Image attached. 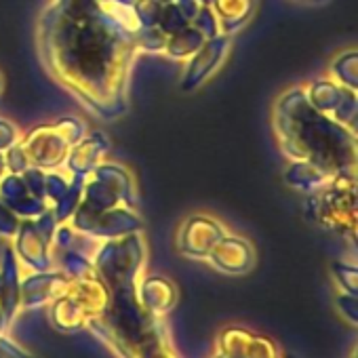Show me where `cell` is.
Wrapping results in <instances>:
<instances>
[{"label":"cell","mask_w":358,"mask_h":358,"mask_svg":"<svg viewBox=\"0 0 358 358\" xmlns=\"http://www.w3.org/2000/svg\"><path fill=\"white\" fill-rule=\"evenodd\" d=\"M135 36L99 0H53L38 24V57L89 112L116 120L129 110Z\"/></svg>","instance_id":"6da1fadb"},{"label":"cell","mask_w":358,"mask_h":358,"mask_svg":"<svg viewBox=\"0 0 358 358\" xmlns=\"http://www.w3.org/2000/svg\"><path fill=\"white\" fill-rule=\"evenodd\" d=\"M274 133L289 160H308L331 177H356V131L316 110L303 87L289 89L276 99Z\"/></svg>","instance_id":"7a4b0ae2"},{"label":"cell","mask_w":358,"mask_h":358,"mask_svg":"<svg viewBox=\"0 0 358 358\" xmlns=\"http://www.w3.org/2000/svg\"><path fill=\"white\" fill-rule=\"evenodd\" d=\"M306 213L312 222L341 236H356V177L339 175L314 194H308Z\"/></svg>","instance_id":"3957f363"},{"label":"cell","mask_w":358,"mask_h":358,"mask_svg":"<svg viewBox=\"0 0 358 358\" xmlns=\"http://www.w3.org/2000/svg\"><path fill=\"white\" fill-rule=\"evenodd\" d=\"M85 133L87 127L83 120L74 116H64L55 122H47L30 129L20 139V143L34 166L43 171H55L66 162L70 148L76 141H80Z\"/></svg>","instance_id":"277c9868"},{"label":"cell","mask_w":358,"mask_h":358,"mask_svg":"<svg viewBox=\"0 0 358 358\" xmlns=\"http://www.w3.org/2000/svg\"><path fill=\"white\" fill-rule=\"evenodd\" d=\"M70 220L74 230L97 238H118L141 230V217L135 213V209L124 205L108 211H93L80 203Z\"/></svg>","instance_id":"5b68a950"},{"label":"cell","mask_w":358,"mask_h":358,"mask_svg":"<svg viewBox=\"0 0 358 358\" xmlns=\"http://www.w3.org/2000/svg\"><path fill=\"white\" fill-rule=\"evenodd\" d=\"M303 91H306L308 101L316 110L333 116L337 122L356 131L358 97L354 89H348L331 78H318V80H312L308 87H303Z\"/></svg>","instance_id":"8992f818"},{"label":"cell","mask_w":358,"mask_h":358,"mask_svg":"<svg viewBox=\"0 0 358 358\" xmlns=\"http://www.w3.org/2000/svg\"><path fill=\"white\" fill-rule=\"evenodd\" d=\"M232 47V36L230 34H217L213 38H207L205 45L188 59V68L184 70L182 76V87L184 93L196 91L211 74H215V70L226 62L228 53Z\"/></svg>","instance_id":"52a82bcc"},{"label":"cell","mask_w":358,"mask_h":358,"mask_svg":"<svg viewBox=\"0 0 358 358\" xmlns=\"http://www.w3.org/2000/svg\"><path fill=\"white\" fill-rule=\"evenodd\" d=\"M226 236L224 226L209 215H190L179 230V251L188 257H209L213 247Z\"/></svg>","instance_id":"ba28073f"},{"label":"cell","mask_w":358,"mask_h":358,"mask_svg":"<svg viewBox=\"0 0 358 358\" xmlns=\"http://www.w3.org/2000/svg\"><path fill=\"white\" fill-rule=\"evenodd\" d=\"M0 201L22 220H34L49 209V203L36 199L24 184L22 175L15 173H5L0 177Z\"/></svg>","instance_id":"9c48e42d"},{"label":"cell","mask_w":358,"mask_h":358,"mask_svg":"<svg viewBox=\"0 0 358 358\" xmlns=\"http://www.w3.org/2000/svg\"><path fill=\"white\" fill-rule=\"evenodd\" d=\"M108 152H110L108 137L101 131H91V133H85L83 139L70 148L64 164L70 171V175L89 177L93 173V169L106 158Z\"/></svg>","instance_id":"30bf717a"},{"label":"cell","mask_w":358,"mask_h":358,"mask_svg":"<svg viewBox=\"0 0 358 358\" xmlns=\"http://www.w3.org/2000/svg\"><path fill=\"white\" fill-rule=\"evenodd\" d=\"M49 245H51V238H47L38 230L34 220H22L20 222V228L15 232V247H17L20 257L26 264H30L36 270H47L51 264Z\"/></svg>","instance_id":"8fae6325"},{"label":"cell","mask_w":358,"mask_h":358,"mask_svg":"<svg viewBox=\"0 0 358 358\" xmlns=\"http://www.w3.org/2000/svg\"><path fill=\"white\" fill-rule=\"evenodd\" d=\"M211 262L224 272H247L253 266V249L241 236H224L209 253Z\"/></svg>","instance_id":"7c38bea8"},{"label":"cell","mask_w":358,"mask_h":358,"mask_svg":"<svg viewBox=\"0 0 358 358\" xmlns=\"http://www.w3.org/2000/svg\"><path fill=\"white\" fill-rule=\"evenodd\" d=\"M91 177H95V179H99V182L108 184V186L116 192V196L120 199V203H122L124 207L135 209V207L139 205V196H137V188H135V179H133V175H131L122 164L101 160V162L93 169Z\"/></svg>","instance_id":"4fadbf2b"},{"label":"cell","mask_w":358,"mask_h":358,"mask_svg":"<svg viewBox=\"0 0 358 358\" xmlns=\"http://www.w3.org/2000/svg\"><path fill=\"white\" fill-rule=\"evenodd\" d=\"M259 7V0H213L211 9L215 13L222 34L234 36L243 30Z\"/></svg>","instance_id":"5bb4252c"},{"label":"cell","mask_w":358,"mask_h":358,"mask_svg":"<svg viewBox=\"0 0 358 358\" xmlns=\"http://www.w3.org/2000/svg\"><path fill=\"white\" fill-rule=\"evenodd\" d=\"M331 179H333L331 175H327L322 169H318L308 160H291L285 169V182L303 194H314L327 188L331 184Z\"/></svg>","instance_id":"9a60e30c"},{"label":"cell","mask_w":358,"mask_h":358,"mask_svg":"<svg viewBox=\"0 0 358 358\" xmlns=\"http://www.w3.org/2000/svg\"><path fill=\"white\" fill-rule=\"evenodd\" d=\"M205 36L190 24L186 26L182 32H177L173 36L166 38V47L164 53L173 59H190L203 45H205Z\"/></svg>","instance_id":"2e32d148"},{"label":"cell","mask_w":358,"mask_h":358,"mask_svg":"<svg viewBox=\"0 0 358 358\" xmlns=\"http://www.w3.org/2000/svg\"><path fill=\"white\" fill-rule=\"evenodd\" d=\"M83 205H87L89 209L93 211H108V209H114V207H120V199L116 196V192L99 182V179L95 177H87V182H85V188H83Z\"/></svg>","instance_id":"e0dca14e"},{"label":"cell","mask_w":358,"mask_h":358,"mask_svg":"<svg viewBox=\"0 0 358 358\" xmlns=\"http://www.w3.org/2000/svg\"><path fill=\"white\" fill-rule=\"evenodd\" d=\"M85 182H87V177H83V175H70L68 190L64 192V196L57 203H53V209H51L55 220H57V224L68 222L72 217V213L76 211V207L80 205Z\"/></svg>","instance_id":"ac0fdd59"},{"label":"cell","mask_w":358,"mask_h":358,"mask_svg":"<svg viewBox=\"0 0 358 358\" xmlns=\"http://www.w3.org/2000/svg\"><path fill=\"white\" fill-rule=\"evenodd\" d=\"M331 74L335 83L358 91V53L354 49L339 53L331 64Z\"/></svg>","instance_id":"d6986e66"},{"label":"cell","mask_w":358,"mask_h":358,"mask_svg":"<svg viewBox=\"0 0 358 358\" xmlns=\"http://www.w3.org/2000/svg\"><path fill=\"white\" fill-rule=\"evenodd\" d=\"M166 34L154 26V28H139L135 32V45H137V51L141 53H164V47H166Z\"/></svg>","instance_id":"ffe728a7"},{"label":"cell","mask_w":358,"mask_h":358,"mask_svg":"<svg viewBox=\"0 0 358 358\" xmlns=\"http://www.w3.org/2000/svg\"><path fill=\"white\" fill-rule=\"evenodd\" d=\"M162 7L158 0H135L133 3V11L135 17L139 22V28H154L160 22L162 15Z\"/></svg>","instance_id":"44dd1931"},{"label":"cell","mask_w":358,"mask_h":358,"mask_svg":"<svg viewBox=\"0 0 358 358\" xmlns=\"http://www.w3.org/2000/svg\"><path fill=\"white\" fill-rule=\"evenodd\" d=\"M186 26H190V22L182 15V11H179V9L175 7V3L162 7V15H160L158 28H160L166 36H173V34H177V32H182Z\"/></svg>","instance_id":"7402d4cb"},{"label":"cell","mask_w":358,"mask_h":358,"mask_svg":"<svg viewBox=\"0 0 358 358\" xmlns=\"http://www.w3.org/2000/svg\"><path fill=\"white\" fill-rule=\"evenodd\" d=\"M68 184H70V179L64 175V173H59L57 169L55 171H47V175H45V196H47V203H57L62 196H64V192L68 190Z\"/></svg>","instance_id":"603a6c76"},{"label":"cell","mask_w":358,"mask_h":358,"mask_svg":"<svg viewBox=\"0 0 358 358\" xmlns=\"http://www.w3.org/2000/svg\"><path fill=\"white\" fill-rule=\"evenodd\" d=\"M5 162H7V173H15V175H22L28 166H32V162L20 141L13 143L9 150H5Z\"/></svg>","instance_id":"cb8c5ba5"},{"label":"cell","mask_w":358,"mask_h":358,"mask_svg":"<svg viewBox=\"0 0 358 358\" xmlns=\"http://www.w3.org/2000/svg\"><path fill=\"white\" fill-rule=\"evenodd\" d=\"M192 26H194L205 38H213V36L220 34V26H217L215 13H213L211 7H205V5L201 7V11H199V15L194 17Z\"/></svg>","instance_id":"d4e9b609"},{"label":"cell","mask_w":358,"mask_h":358,"mask_svg":"<svg viewBox=\"0 0 358 358\" xmlns=\"http://www.w3.org/2000/svg\"><path fill=\"white\" fill-rule=\"evenodd\" d=\"M45 175H47V171H43V169H38V166H28L24 173H22V179H24V184L28 186V190L36 196V199H41V201H47V196H45Z\"/></svg>","instance_id":"484cf974"},{"label":"cell","mask_w":358,"mask_h":358,"mask_svg":"<svg viewBox=\"0 0 358 358\" xmlns=\"http://www.w3.org/2000/svg\"><path fill=\"white\" fill-rule=\"evenodd\" d=\"M20 222H22V217L15 215L3 201H0V236H5V238L15 236Z\"/></svg>","instance_id":"4316f807"},{"label":"cell","mask_w":358,"mask_h":358,"mask_svg":"<svg viewBox=\"0 0 358 358\" xmlns=\"http://www.w3.org/2000/svg\"><path fill=\"white\" fill-rule=\"evenodd\" d=\"M22 137H20V131L13 122L5 120V118H0V152H5L9 150L13 143H17Z\"/></svg>","instance_id":"83f0119b"},{"label":"cell","mask_w":358,"mask_h":358,"mask_svg":"<svg viewBox=\"0 0 358 358\" xmlns=\"http://www.w3.org/2000/svg\"><path fill=\"white\" fill-rule=\"evenodd\" d=\"M175 7L182 11V15L192 24L194 22V17L199 15V11H201V3L199 0H175Z\"/></svg>","instance_id":"f1b7e54d"},{"label":"cell","mask_w":358,"mask_h":358,"mask_svg":"<svg viewBox=\"0 0 358 358\" xmlns=\"http://www.w3.org/2000/svg\"><path fill=\"white\" fill-rule=\"evenodd\" d=\"M53 238H55V245H57V247L68 249L70 245H74V228H70V226H59V228H55Z\"/></svg>","instance_id":"f546056e"},{"label":"cell","mask_w":358,"mask_h":358,"mask_svg":"<svg viewBox=\"0 0 358 358\" xmlns=\"http://www.w3.org/2000/svg\"><path fill=\"white\" fill-rule=\"evenodd\" d=\"M99 3H106V5H120V7H133L135 0H99Z\"/></svg>","instance_id":"4dcf8cb0"},{"label":"cell","mask_w":358,"mask_h":358,"mask_svg":"<svg viewBox=\"0 0 358 358\" xmlns=\"http://www.w3.org/2000/svg\"><path fill=\"white\" fill-rule=\"evenodd\" d=\"M7 173V162H5V152H0V177Z\"/></svg>","instance_id":"1f68e13d"},{"label":"cell","mask_w":358,"mask_h":358,"mask_svg":"<svg viewBox=\"0 0 358 358\" xmlns=\"http://www.w3.org/2000/svg\"><path fill=\"white\" fill-rule=\"evenodd\" d=\"M199 3H201V5H205V7H211L213 0H199Z\"/></svg>","instance_id":"d6a6232c"},{"label":"cell","mask_w":358,"mask_h":358,"mask_svg":"<svg viewBox=\"0 0 358 358\" xmlns=\"http://www.w3.org/2000/svg\"><path fill=\"white\" fill-rule=\"evenodd\" d=\"M3 87H5V78H3V74H0V93H3Z\"/></svg>","instance_id":"836d02e7"},{"label":"cell","mask_w":358,"mask_h":358,"mask_svg":"<svg viewBox=\"0 0 358 358\" xmlns=\"http://www.w3.org/2000/svg\"><path fill=\"white\" fill-rule=\"evenodd\" d=\"M160 5H171V3H175V0H158Z\"/></svg>","instance_id":"e575fe53"},{"label":"cell","mask_w":358,"mask_h":358,"mask_svg":"<svg viewBox=\"0 0 358 358\" xmlns=\"http://www.w3.org/2000/svg\"><path fill=\"white\" fill-rule=\"evenodd\" d=\"M297 3H320V0H297Z\"/></svg>","instance_id":"d590c367"}]
</instances>
